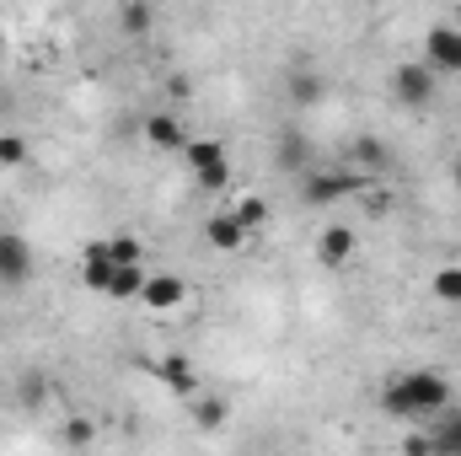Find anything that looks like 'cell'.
<instances>
[{"label":"cell","instance_id":"obj_1","mask_svg":"<svg viewBox=\"0 0 461 456\" xmlns=\"http://www.w3.org/2000/svg\"><path fill=\"white\" fill-rule=\"evenodd\" d=\"M381 408L392 419H440L451 408V381L440 370H402L381 387Z\"/></svg>","mask_w":461,"mask_h":456},{"label":"cell","instance_id":"obj_2","mask_svg":"<svg viewBox=\"0 0 461 456\" xmlns=\"http://www.w3.org/2000/svg\"><path fill=\"white\" fill-rule=\"evenodd\" d=\"M370 188V178L365 172H306L301 178V199L306 205H317V210H328V205H344V199H354V194H365Z\"/></svg>","mask_w":461,"mask_h":456},{"label":"cell","instance_id":"obj_3","mask_svg":"<svg viewBox=\"0 0 461 456\" xmlns=\"http://www.w3.org/2000/svg\"><path fill=\"white\" fill-rule=\"evenodd\" d=\"M183 156H188V172L199 178V188H210V194L230 188V150L221 140H194V134H188Z\"/></svg>","mask_w":461,"mask_h":456},{"label":"cell","instance_id":"obj_4","mask_svg":"<svg viewBox=\"0 0 461 456\" xmlns=\"http://www.w3.org/2000/svg\"><path fill=\"white\" fill-rule=\"evenodd\" d=\"M435 92H440V76L419 59V65H397L392 70V97L402 103V108H429L435 103Z\"/></svg>","mask_w":461,"mask_h":456},{"label":"cell","instance_id":"obj_5","mask_svg":"<svg viewBox=\"0 0 461 456\" xmlns=\"http://www.w3.org/2000/svg\"><path fill=\"white\" fill-rule=\"evenodd\" d=\"M424 65H429L435 76H461V27L435 22V27L424 32Z\"/></svg>","mask_w":461,"mask_h":456},{"label":"cell","instance_id":"obj_6","mask_svg":"<svg viewBox=\"0 0 461 456\" xmlns=\"http://www.w3.org/2000/svg\"><path fill=\"white\" fill-rule=\"evenodd\" d=\"M32 279V247L22 231H0V285H27Z\"/></svg>","mask_w":461,"mask_h":456},{"label":"cell","instance_id":"obj_7","mask_svg":"<svg viewBox=\"0 0 461 456\" xmlns=\"http://www.w3.org/2000/svg\"><path fill=\"white\" fill-rule=\"evenodd\" d=\"M140 301H145L150 312H177L183 301H194V290H188V279H183V274H145Z\"/></svg>","mask_w":461,"mask_h":456},{"label":"cell","instance_id":"obj_8","mask_svg":"<svg viewBox=\"0 0 461 456\" xmlns=\"http://www.w3.org/2000/svg\"><path fill=\"white\" fill-rule=\"evenodd\" d=\"M274 167H279V172H295V178H306V172H312V140H306L301 129H279Z\"/></svg>","mask_w":461,"mask_h":456},{"label":"cell","instance_id":"obj_9","mask_svg":"<svg viewBox=\"0 0 461 456\" xmlns=\"http://www.w3.org/2000/svg\"><path fill=\"white\" fill-rule=\"evenodd\" d=\"M113 258H108V242H92L86 252H81V279H86V290H97V296H108V285H113Z\"/></svg>","mask_w":461,"mask_h":456},{"label":"cell","instance_id":"obj_10","mask_svg":"<svg viewBox=\"0 0 461 456\" xmlns=\"http://www.w3.org/2000/svg\"><path fill=\"white\" fill-rule=\"evenodd\" d=\"M354 247H359V236L348 226H328L322 236H317V258L328 263V269H344L348 258H354Z\"/></svg>","mask_w":461,"mask_h":456},{"label":"cell","instance_id":"obj_11","mask_svg":"<svg viewBox=\"0 0 461 456\" xmlns=\"http://www.w3.org/2000/svg\"><path fill=\"white\" fill-rule=\"evenodd\" d=\"M156 376H161L177 397H199V370L188 365V354H167V360L156 365Z\"/></svg>","mask_w":461,"mask_h":456},{"label":"cell","instance_id":"obj_12","mask_svg":"<svg viewBox=\"0 0 461 456\" xmlns=\"http://www.w3.org/2000/svg\"><path fill=\"white\" fill-rule=\"evenodd\" d=\"M145 140L161 145V150H183L188 145V129H183V118H172V114H150L145 118Z\"/></svg>","mask_w":461,"mask_h":456},{"label":"cell","instance_id":"obj_13","mask_svg":"<svg viewBox=\"0 0 461 456\" xmlns=\"http://www.w3.org/2000/svg\"><path fill=\"white\" fill-rule=\"evenodd\" d=\"M204 242H210V247H221V252H236V247L247 242V231L230 221V210H221V215H210V221H204Z\"/></svg>","mask_w":461,"mask_h":456},{"label":"cell","instance_id":"obj_14","mask_svg":"<svg viewBox=\"0 0 461 456\" xmlns=\"http://www.w3.org/2000/svg\"><path fill=\"white\" fill-rule=\"evenodd\" d=\"M429 441H435V451L446 456H461V408L451 403L440 419H435V430H429Z\"/></svg>","mask_w":461,"mask_h":456},{"label":"cell","instance_id":"obj_15","mask_svg":"<svg viewBox=\"0 0 461 456\" xmlns=\"http://www.w3.org/2000/svg\"><path fill=\"white\" fill-rule=\"evenodd\" d=\"M348 156L359 161V172H365V178H375V172L386 167V145H381L375 134H359V140L348 145Z\"/></svg>","mask_w":461,"mask_h":456},{"label":"cell","instance_id":"obj_16","mask_svg":"<svg viewBox=\"0 0 461 456\" xmlns=\"http://www.w3.org/2000/svg\"><path fill=\"white\" fill-rule=\"evenodd\" d=\"M118 27H123L129 38H145V32L156 27V11L140 5V0H123V5H118Z\"/></svg>","mask_w":461,"mask_h":456},{"label":"cell","instance_id":"obj_17","mask_svg":"<svg viewBox=\"0 0 461 456\" xmlns=\"http://www.w3.org/2000/svg\"><path fill=\"white\" fill-rule=\"evenodd\" d=\"M188 403H194V424H199V430H221L230 419V408L221 397H204V392H199V397H188Z\"/></svg>","mask_w":461,"mask_h":456},{"label":"cell","instance_id":"obj_18","mask_svg":"<svg viewBox=\"0 0 461 456\" xmlns=\"http://www.w3.org/2000/svg\"><path fill=\"white\" fill-rule=\"evenodd\" d=\"M230 221H236L241 231H258L263 221H268V205H263L258 194H241V199L230 205Z\"/></svg>","mask_w":461,"mask_h":456},{"label":"cell","instance_id":"obj_19","mask_svg":"<svg viewBox=\"0 0 461 456\" xmlns=\"http://www.w3.org/2000/svg\"><path fill=\"white\" fill-rule=\"evenodd\" d=\"M108 258H113V269H140L145 263V242L140 236H113L108 242Z\"/></svg>","mask_w":461,"mask_h":456},{"label":"cell","instance_id":"obj_20","mask_svg":"<svg viewBox=\"0 0 461 456\" xmlns=\"http://www.w3.org/2000/svg\"><path fill=\"white\" fill-rule=\"evenodd\" d=\"M140 290H145V269H118L113 285H108L113 301H140Z\"/></svg>","mask_w":461,"mask_h":456},{"label":"cell","instance_id":"obj_21","mask_svg":"<svg viewBox=\"0 0 461 456\" xmlns=\"http://www.w3.org/2000/svg\"><path fill=\"white\" fill-rule=\"evenodd\" d=\"M322 92H328V87H322V76H312V70H301V76L290 81V97H295L301 108H312V103H322Z\"/></svg>","mask_w":461,"mask_h":456},{"label":"cell","instance_id":"obj_22","mask_svg":"<svg viewBox=\"0 0 461 456\" xmlns=\"http://www.w3.org/2000/svg\"><path fill=\"white\" fill-rule=\"evenodd\" d=\"M59 430H65V446H92V441H97V424H92L86 414H70Z\"/></svg>","mask_w":461,"mask_h":456},{"label":"cell","instance_id":"obj_23","mask_svg":"<svg viewBox=\"0 0 461 456\" xmlns=\"http://www.w3.org/2000/svg\"><path fill=\"white\" fill-rule=\"evenodd\" d=\"M435 296L451 301V306H461V269H440V274H435Z\"/></svg>","mask_w":461,"mask_h":456},{"label":"cell","instance_id":"obj_24","mask_svg":"<svg viewBox=\"0 0 461 456\" xmlns=\"http://www.w3.org/2000/svg\"><path fill=\"white\" fill-rule=\"evenodd\" d=\"M27 161V140L22 134H0V167H22Z\"/></svg>","mask_w":461,"mask_h":456},{"label":"cell","instance_id":"obj_25","mask_svg":"<svg viewBox=\"0 0 461 456\" xmlns=\"http://www.w3.org/2000/svg\"><path fill=\"white\" fill-rule=\"evenodd\" d=\"M402 456H435V441L429 435H408L402 441Z\"/></svg>","mask_w":461,"mask_h":456},{"label":"cell","instance_id":"obj_26","mask_svg":"<svg viewBox=\"0 0 461 456\" xmlns=\"http://www.w3.org/2000/svg\"><path fill=\"white\" fill-rule=\"evenodd\" d=\"M451 178H456V188H461V156H456V167H451Z\"/></svg>","mask_w":461,"mask_h":456},{"label":"cell","instance_id":"obj_27","mask_svg":"<svg viewBox=\"0 0 461 456\" xmlns=\"http://www.w3.org/2000/svg\"><path fill=\"white\" fill-rule=\"evenodd\" d=\"M456 22H461V5H456Z\"/></svg>","mask_w":461,"mask_h":456},{"label":"cell","instance_id":"obj_28","mask_svg":"<svg viewBox=\"0 0 461 456\" xmlns=\"http://www.w3.org/2000/svg\"><path fill=\"white\" fill-rule=\"evenodd\" d=\"M435 456H446V451H435Z\"/></svg>","mask_w":461,"mask_h":456}]
</instances>
